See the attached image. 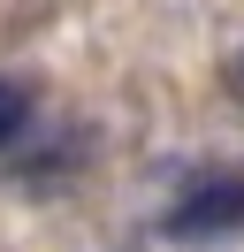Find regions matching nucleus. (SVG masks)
<instances>
[{
    "label": "nucleus",
    "mask_w": 244,
    "mask_h": 252,
    "mask_svg": "<svg viewBox=\"0 0 244 252\" xmlns=\"http://www.w3.org/2000/svg\"><path fill=\"white\" fill-rule=\"evenodd\" d=\"M229 84H237V99H244V54H237V69H229Z\"/></svg>",
    "instance_id": "obj_3"
},
{
    "label": "nucleus",
    "mask_w": 244,
    "mask_h": 252,
    "mask_svg": "<svg viewBox=\"0 0 244 252\" xmlns=\"http://www.w3.org/2000/svg\"><path fill=\"white\" fill-rule=\"evenodd\" d=\"M160 237H244V168H191L160 214Z\"/></svg>",
    "instance_id": "obj_1"
},
{
    "label": "nucleus",
    "mask_w": 244,
    "mask_h": 252,
    "mask_svg": "<svg viewBox=\"0 0 244 252\" xmlns=\"http://www.w3.org/2000/svg\"><path fill=\"white\" fill-rule=\"evenodd\" d=\"M30 115H38V92L23 77H0V153H15L30 138Z\"/></svg>",
    "instance_id": "obj_2"
}]
</instances>
